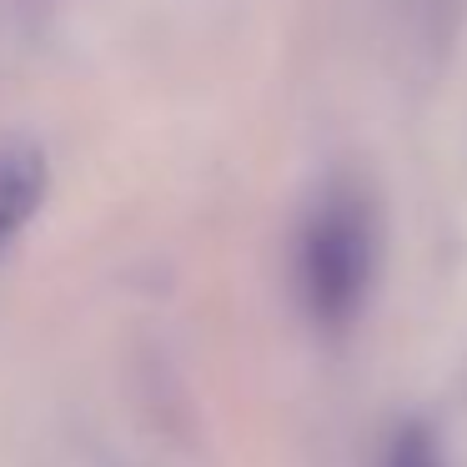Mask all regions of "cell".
I'll return each mask as SVG.
<instances>
[{"label":"cell","mask_w":467,"mask_h":467,"mask_svg":"<svg viewBox=\"0 0 467 467\" xmlns=\"http://www.w3.org/2000/svg\"><path fill=\"white\" fill-rule=\"evenodd\" d=\"M452 5H457V0H417V11H427L432 21H437L442 11H452Z\"/></svg>","instance_id":"obj_4"},{"label":"cell","mask_w":467,"mask_h":467,"mask_svg":"<svg viewBox=\"0 0 467 467\" xmlns=\"http://www.w3.org/2000/svg\"><path fill=\"white\" fill-rule=\"evenodd\" d=\"M46 182H51V171L36 146H0V252L41 212Z\"/></svg>","instance_id":"obj_2"},{"label":"cell","mask_w":467,"mask_h":467,"mask_svg":"<svg viewBox=\"0 0 467 467\" xmlns=\"http://www.w3.org/2000/svg\"><path fill=\"white\" fill-rule=\"evenodd\" d=\"M382 467H447L442 462V447H437L432 427L427 422H402L387 442V457Z\"/></svg>","instance_id":"obj_3"},{"label":"cell","mask_w":467,"mask_h":467,"mask_svg":"<svg viewBox=\"0 0 467 467\" xmlns=\"http://www.w3.org/2000/svg\"><path fill=\"white\" fill-rule=\"evenodd\" d=\"M377 266V226L372 206L357 192L337 186L312 206L296 236V292L317 327L342 332L357 322Z\"/></svg>","instance_id":"obj_1"}]
</instances>
